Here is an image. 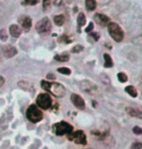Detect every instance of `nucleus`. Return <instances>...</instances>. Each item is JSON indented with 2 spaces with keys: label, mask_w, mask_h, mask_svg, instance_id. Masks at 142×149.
<instances>
[{
  "label": "nucleus",
  "mask_w": 142,
  "mask_h": 149,
  "mask_svg": "<svg viewBox=\"0 0 142 149\" xmlns=\"http://www.w3.org/2000/svg\"><path fill=\"white\" fill-rule=\"evenodd\" d=\"M41 87L50 92L57 97H62L65 95V88L60 83H53L48 81H41Z\"/></svg>",
  "instance_id": "f257e3e1"
},
{
  "label": "nucleus",
  "mask_w": 142,
  "mask_h": 149,
  "mask_svg": "<svg viewBox=\"0 0 142 149\" xmlns=\"http://www.w3.org/2000/svg\"><path fill=\"white\" fill-rule=\"evenodd\" d=\"M53 130L55 134L57 136H63V134H69L73 132V127L65 121H60L58 123H55L53 126Z\"/></svg>",
  "instance_id": "f03ea898"
},
{
  "label": "nucleus",
  "mask_w": 142,
  "mask_h": 149,
  "mask_svg": "<svg viewBox=\"0 0 142 149\" xmlns=\"http://www.w3.org/2000/svg\"><path fill=\"white\" fill-rule=\"evenodd\" d=\"M26 117L30 122L32 123H37L39 121L42 120L43 113L41 111V109L34 104L30 105L26 110Z\"/></svg>",
  "instance_id": "7ed1b4c3"
},
{
  "label": "nucleus",
  "mask_w": 142,
  "mask_h": 149,
  "mask_svg": "<svg viewBox=\"0 0 142 149\" xmlns=\"http://www.w3.org/2000/svg\"><path fill=\"white\" fill-rule=\"evenodd\" d=\"M108 32L110 36L112 37L116 42H121L124 39V32L119 24L116 22H109L108 24Z\"/></svg>",
  "instance_id": "20e7f679"
},
{
  "label": "nucleus",
  "mask_w": 142,
  "mask_h": 149,
  "mask_svg": "<svg viewBox=\"0 0 142 149\" xmlns=\"http://www.w3.org/2000/svg\"><path fill=\"white\" fill-rule=\"evenodd\" d=\"M36 103H37L38 107L48 109L52 105V98L49 94H40L36 98Z\"/></svg>",
  "instance_id": "39448f33"
},
{
  "label": "nucleus",
  "mask_w": 142,
  "mask_h": 149,
  "mask_svg": "<svg viewBox=\"0 0 142 149\" xmlns=\"http://www.w3.org/2000/svg\"><path fill=\"white\" fill-rule=\"evenodd\" d=\"M69 139L73 140L75 143L81 145H85L87 143V136L83 131H76L69 134Z\"/></svg>",
  "instance_id": "423d86ee"
},
{
  "label": "nucleus",
  "mask_w": 142,
  "mask_h": 149,
  "mask_svg": "<svg viewBox=\"0 0 142 149\" xmlns=\"http://www.w3.org/2000/svg\"><path fill=\"white\" fill-rule=\"evenodd\" d=\"M36 30L39 32V33H45V32H48L50 31L52 27V24H51V21H50L49 18H44L42 19H40L37 24H36Z\"/></svg>",
  "instance_id": "0eeeda50"
},
{
  "label": "nucleus",
  "mask_w": 142,
  "mask_h": 149,
  "mask_svg": "<svg viewBox=\"0 0 142 149\" xmlns=\"http://www.w3.org/2000/svg\"><path fill=\"white\" fill-rule=\"evenodd\" d=\"M70 100H71V102L75 105V107H77L78 109H81V110L85 109L86 103H85V100H83V97H81V95L77 94H72L70 97Z\"/></svg>",
  "instance_id": "6e6552de"
},
{
  "label": "nucleus",
  "mask_w": 142,
  "mask_h": 149,
  "mask_svg": "<svg viewBox=\"0 0 142 149\" xmlns=\"http://www.w3.org/2000/svg\"><path fill=\"white\" fill-rule=\"evenodd\" d=\"M94 19L96 22V24H98L101 26H108V24L110 22V19L107 16L102 15V14H96L94 16Z\"/></svg>",
  "instance_id": "1a4fd4ad"
},
{
  "label": "nucleus",
  "mask_w": 142,
  "mask_h": 149,
  "mask_svg": "<svg viewBox=\"0 0 142 149\" xmlns=\"http://www.w3.org/2000/svg\"><path fill=\"white\" fill-rule=\"evenodd\" d=\"M126 111H127V113L129 115H130L132 117H135V118H138V119H142V111L139 110V109H137V108L127 107Z\"/></svg>",
  "instance_id": "9d476101"
},
{
  "label": "nucleus",
  "mask_w": 142,
  "mask_h": 149,
  "mask_svg": "<svg viewBox=\"0 0 142 149\" xmlns=\"http://www.w3.org/2000/svg\"><path fill=\"white\" fill-rule=\"evenodd\" d=\"M3 55L6 58H12L17 55V49L13 46H5L3 48Z\"/></svg>",
  "instance_id": "9b49d317"
},
{
  "label": "nucleus",
  "mask_w": 142,
  "mask_h": 149,
  "mask_svg": "<svg viewBox=\"0 0 142 149\" xmlns=\"http://www.w3.org/2000/svg\"><path fill=\"white\" fill-rule=\"evenodd\" d=\"M9 30H10V34L13 36V37H19V35L21 34V27L19 26H17V24H12V26H10L9 27Z\"/></svg>",
  "instance_id": "f8f14e48"
},
{
  "label": "nucleus",
  "mask_w": 142,
  "mask_h": 149,
  "mask_svg": "<svg viewBox=\"0 0 142 149\" xmlns=\"http://www.w3.org/2000/svg\"><path fill=\"white\" fill-rule=\"evenodd\" d=\"M21 22V26H23V27L26 30V31H28V30L30 29V27H31V26H32L31 19H30L29 17H24Z\"/></svg>",
  "instance_id": "ddd939ff"
},
{
  "label": "nucleus",
  "mask_w": 142,
  "mask_h": 149,
  "mask_svg": "<svg viewBox=\"0 0 142 149\" xmlns=\"http://www.w3.org/2000/svg\"><path fill=\"white\" fill-rule=\"evenodd\" d=\"M103 57H104V67H106V68L112 67V66H113L112 58H111L108 54H104Z\"/></svg>",
  "instance_id": "4468645a"
},
{
  "label": "nucleus",
  "mask_w": 142,
  "mask_h": 149,
  "mask_svg": "<svg viewBox=\"0 0 142 149\" xmlns=\"http://www.w3.org/2000/svg\"><path fill=\"white\" fill-rule=\"evenodd\" d=\"M125 91H126L127 94L130 95V97H137V91H136V89L133 86H127V87H126Z\"/></svg>",
  "instance_id": "2eb2a0df"
},
{
  "label": "nucleus",
  "mask_w": 142,
  "mask_h": 149,
  "mask_svg": "<svg viewBox=\"0 0 142 149\" xmlns=\"http://www.w3.org/2000/svg\"><path fill=\"white\" fill-rule=\"evenodd\" d=\"M86 7L89 11H94L96 8V0H86Z\"/></svg>",
  "instance_id": "dca6fc26"
},
{
  "label": "nucleus",
  "mask_w": 142,
  "mask_h": 149,
  "mask_svg": "<svg viewBox=\"0 0 142 149\" xmlns=\"http://www.w3.org/2000/svg\"><path fill=\"white\" fill-rule=\"evenodd\" d=\"M54 22H55V24L58 26H62V24H64V16H62V15L55 16L54 18Z\"/></svg>",
  "instance_id": "f3484780"
},
{
  "label": "nucleus",
  "mask_w": 142,
  "mask_h": 149,
  "mask_svg": "<svg viewBox=\"0 0 142 149\" xmlns=\"http://www.w3.org/2000/svg\"><path fill=\"white\" fill-rule=\"evenodd\" d=\"M77 24H78V26H83L84 24H86V17L83 13H80L78 15V18H77Z\"/></svg>",
  "instance_id": "a211bd4d"
},
{
  "label": "nucleus",
  "mask_w": 142,
  "mask_h": 149,
  "mask_svg": "<svg viewBox=\"0 0 142 149\" xmlns=\"http://www.w3.org/2000/svg\"><path fill=\"white\" fill-rule=\"evenodd\" d=\"M55 60L58 61H67L69 60V55L67 54H62V55H55Z\"/></svg>",
  "instance_id": "6ab92c4d"
},
{
  "label": "nucleus",
  "mask_w": 142,
  "mask_h": 149,
  "mask_svg": "<svg viewBox=\"0 0 142 149\" xmlns=\"http://www.w3.org/2000/svg\"><path fill=\"white\" fill-rule=\"evenodd\" d=\"M57 71L62 74H64V75H70L71 74V70L68 68V67H60L57 69Z\"/></svg>",
  "instance_id": "aec40b11"
},
{
  "label": "nucleus",
  "mask_w": 142,
  "mask_h": 149,
  "mask_svg": "<svg viewBox=\"0 0 142 149\" xmlns=\"http://www.w3.org/2000/svg\"><path fill=\"white\" fill-rule=\"evenodd\" d=\"M118 79H119L120 82L125 83L127 81V76L125 74L124 72H120V73H118Z\"/></svg>",
  "instance_id": "412c9836"
},
{
  "label": "nucleus",
  "mask_w": 142,
  "mask_h": 149,
  "mask_svg": "<svg viewBox=\"0 0 142 149\" xmlns=\"http://www.w3.org/2000/svg\"><path fill=\"white\" fill-rule=\"evenodd\" d=\"M8 38V35H7V32L5 29H2L0 30V39H1L2 41H6Z\"/></svg>",
  "instance_id": "4be33fe9"
},
{
  "label": "nucleus",
  "mask_w": 142,
  "mask_h": 149,
  "mask_svg": "<svg viewBox=\"0 0 142 149\" xmlns=\"http://www.w3.org/2000/svg\"><path fill=\"white\" fill-rule=\"evenodd\" d=\"M83 49H84V47L81 46V45H75V46L72 48V52L73 53H80Z\"/></svg>",
  "instance_id": "5701e85b"
},
{
  "label": "nucleus",
  "mask_w": 142,
  "mask_h": 149,
  "mask_svg": "<svg viewBox=\"0 0 142 149\" xmlns=\"http://www.w3.org/2000/svg\"><path fill=\"white\" fill-rule=\"evenodd\" d=\"M51 7V0H43V8L44 10H48Z\"/></svg>",
  "instance_id": "b1692460"
},
{
  "label": "nucleus",
  "mask_w": 142,
  "mask_h": 149,
  "mask_svg": "<svg viewBox=\"0 0 142 149\" xmlns=\"http://www.w3.org/2000/svg\"><path fill=\"white\" fill-rule=\"evenodd\" d=\"M132 132H133V134H142V128L135 126V127H133Z\"/></svg>",
  "instance_id": "393cba45"
},
{
  "label": "nucleus",
  "mask_w": 142,
  "mask_h": 149,
  "mask_svg": "<svg viewBox=\"0 0 142 149\" xmlns=\"http://www.w3.org/2000/svg\"><path fill=\"white\" fill-rule=\"evenodd\" d=\"M141 148H142V143L140 142H134L130 146V149H141Z\"/></svg>",
  "instance_id": "a878e982"
},
{
  "label": "nucleus",
  "mask_w": 142,
  "mask_h": 149,
  "mask_svg": "<svg viewBox=\"0 0 142 149\" xmlns=\"http://www.w3.org/2000/svg\"><path fill=\"white\" fill-rule=\"evenodd\" d=\"M90 37L94 38V41H97L99 39V33H96V32H91L90 34Z\"/></svg>",
  "instance_id": "bb28decb"
},
{
  "label": "nucleus",
  "mask_w": 142,
  "mask_h": 149,
  "mask_svg": "<svg viewBox=\"0 0 142 149\" xmlns=\"http://www.w3.org/2000/svg\"><path fill=\"white\" fill-rule=\"evenodd\" d=\"M26 4H29V5H35L37 4L39 2V0H24Z\"/></svg>",
  "instance_id": "cd10ccee"
},
{
  "label": "nucleus",
  "mask_w": 142,
  "mask_h": 149,
  "mask_svg": "<svg viewBox=\"0 0 142 149\" xmlns=\"http://www.w3.org/2000/svg\"><path fill=\"white\" fill-rule=\"evenodd\" d=\"M93 29H94V24H93V22H90L89 26L87 27V29H86V32H91Z\"/></svg>",
  "instance_id": "c85d7f7f"
},
{
  "label": "nucleus",
  "mask_w": 142,
  "mask_h": 149,
  "mask_svg": "<svg viewBox=\"0 0 142 149\" xmlns=\"http://www.w3.org/2000/svg\"><path fill=\"white\" fill-rule=\"evenodd\" d=\"M4 83H5V79L1 76V75H0V87L3 86V85H4Z\"/></svg>",
  "instance_id": "c756f323"
},
{
  "label": "nucleus",
  "mask_w": 142,
  "mask_h": 149,
  "mask_svg": "<svg viewBox=\"0 0 142 149\" xmlns=\"http://www.w3.org/2000/svg\"><path fill=\"white\" fill-rule=\"evenodd\" d=\"M47 78H48V79H53V80L55 79L54 74H48V75H47Z\"/></svg>",
  "instance_id": "7c9ffc66"
}]
</instances>
